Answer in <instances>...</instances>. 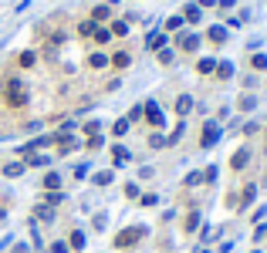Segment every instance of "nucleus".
<instances>
[{
  "label": "nucleus",
  "instance_id": "5",
  "mask_svg": "<svg viewBox=\"0 0 267 253\" xmlns=\"http://www.w3.org/2000/svg\"><path fill=\"white\" fill-rule=\"evenodd\" d=\"M220 135H223L220 122H216V118H206L200 125V142H196V145H200V149H213V145L220 142Z\"/></svg>",
  "mask_w": 267,
  "mask_h": 253
},
{
  "label": "nucleus",
  "instance_id": "17",
  "mask_svg": "<svg viewBox=\"0 0 267 253\" xmlns=\"http://www.w3.org/2000/svg\"><path fill=\"white\" fill-rule=\"evenodd\" d=\"M85 67L88 71H108V51H88V58H85Z\"/></svg>",
  "mask_w": 267,
  "mask_h": 253
},
{
  "label": "nucleus",
  "instance_id": "19",
  "mask_svg": "<svg viewBox=\"0 0 267 253\" xmlns=\"http://www.w3.org/2000/svg\"><path fill=\"white\" fill-rule=\"evenodd\" d=\"M78 135H81V138H91V135H105V122H102V118H88V122H78Z\"/></svg>",
  "mask_w": 267,
  "mask_h": 253
},
{
  "label": "nucleus",
  "instance_id": "40",
  "mask_svg": "<svg viewBox=\"0 0 267 253\" xmlns=\"http://www.w3.org/2000/svg\"><path fill=\"white\" fill-rule=\"evenodd\" d=\"M183 186H186V189H196V186H203V172H200V169H193V172H186V179H183Z\"/></svg>",
  "mask_w": 267,
  "mask_h": 253
},
{
  "label": "nucleus",
  "instance_id": "22",
  "mask_svg": "<svg viewBox=\"0 0 267 253\" xmlns=\"http://www.w3.org/2000/svg\"><path fill=\"white\" fill-rule=\"evenodd\" d=\"M179 230H183V233H186V236H190V233H196V230H200V209H196V206H193V209H190V213H183V219H179Z\"/></svg>",
  "mask_w": 267,
  "mask_h": 253
},
{
  "label": "nucleus",
  "instance_id": "42",
  "mask_svg": "<svg viewBox=\"0 0 267 253\" xmlns=\"http://www.w3.org/2000/svg\"><path fill=\"white\" fill-rule=\"evenodd\" d=\"M216 176H220L216 166H206V169H203V183H206V186H216Z\"/></svg>",
  "mask_w": 267,
  "mask_h": 253
},
{
  "label": "nucleus",
  "instance_id": "8",
  "mask_svg": "<svg viewBox=\"0 0 267 253\" xmlns=\"http://www.w3.org/2000/svg\"><path fill=\"white\" fill-rule=\"evenodd\" d=\"M250 159H254V152H250V145H240V149H233V155H230V172H244L247 166H250Z\"/></svg>",
  "mask_w": 267,
  "mask_h": 253
},
{
  "label": "nucleus",
  "instance_id": "55",
  "mask_svg": "<svg viewBox=\"0 0 267 253\" xmlns=\"http://www.w3.org/2000/svg\"><path fill=\"white\" fill-rule=\"evenodd\" d=\"M41 125H44V122H37V118H34V122H27V125H24V132H37Z\"/></svg>",
  "mask_w": 267,
  "mask_h": 253
},
{
  "label": "nucleus",
  "instance_id": "45",
  "mask_svg": "<svg viewBox=\"0 0 267 253\" xmlns=\"http://www.w3.org/2000/svg\"><path fill=\"white\" fill-rule=\"evenodd\" d=\"M91 226H95V230H105V226H108V213H95V216H91Z\"/></svg>",
  "mask_w": 267,
  "mask_h": 253
},
{
  "label": "nucleus",
  "instance_id": "16",
  "mask_svg": "<svg viewBox=\"0 0 267 253\" xmlns=\"http://www.w3.org/2000/svg\"><path fill=\"white\" fill-rule=\"evenodd\" d=\"M108 152H112V169H122L125 162H132V152H129L122 142H112V145H108Z\"/></svg>",
  "mask_w": 267,
  "mask_h": 253
},
{
  "label": "nucleus",
  "instance_id": "34",
  "mask_svg": "<svg viewBox=\"0 0 267 253\" xmlns=\"http://www.w3.org/2000/svg\"><path fill=\"white\" fill-rule=\"evenodd\" d=\"M65 199H68V192H65V189H58V192H44V196H41V202H44V206H51V209H58Z\"/></svg>",
  "mask_w": 267,
  "mask_h": 253
},
{
  "label": "nucleus",
  "instance_id": "12",
  "mask_svg": "<svg viewBox=\"0 0 267 253\" xmlns=\"http://www.w3.org/2000/svg\"><path fill=\"white\" fill-rule=\"evenodd\" d=\"M58 189H65V176L58 169H48L41 176V192H58Z\"/></svg>",
  "mask_w": 267,
  "mask_h": 253
},
{
  "label": "nucleus",
  "instance_id": "59",
  "mask_svg": "<svg viewBox=\"0 0 267 253\" xmlns=\"http://www.w3.org/2000/svg\"><path fill=\"white\" fill-rule=\"evenodd\" d=\"M264 138H267V132H264Z\"/></svg>",
  "mask_w": 267,
  "mask_h": 253
},
{
  "label": "nucleus",
  "instance_id": "27",
  "mask_svg": "<svg viewBox=\"0 0 267 253\" xmlns=\"http://www.w3.org/2000/svg\"><path fill=\"white\" fill-rule=\"evenodd\" d=\"M129 132H132V122H129V118H125V115H122V118H119V122H112V128H108V135H112V138H115V142H122V138H125V135H129Z\"/></svg>",
  "mask_w": 267,
  "mask_h": 253
},
{
  "label": "nucleus",
  "instance_id": "39",
  "mask_svg": "<svg viewBox=\"0 0 267 253\" xmlns=\"http://www.w3.org/2000/svg\"><path fill=\"white\" fill-rule=\"evenodd\" d=\"M139 206H142V209H156V206H159V192H142V196H139Z\"/></svg>",
  "mask_w": 267,
  "mask_h": 253
},
{
  "label": "nucleus",
  "instance_id": "24",
  "mask_svg": "<svg viewBox=\"0 0 267 253\" xmlns=\"http://www.w3.org/2000/svg\"><path fill=\"white\" fill-rule=\"evenodd\" d=\"M14 64H17L20 71H31V67L37 64V51H34V48H27V51H17V58H14Z\"/></svg>",
  "mask_w": 267,
  "mask_h": 253
},
{
  "label": "nucleus",
  "instance_id": "47",
  "mask_svg": "<svg viewBox=\"0 0 267 253\" xmlns=\"http://www.w3.org/2000/svg\"><path fill=\"white\" fill-rule=\"evenodd\" d=\"M74 179H78V183H81V179H88V166H85V162H81V166H74Z\"/></svg>",
  "mask_w": 267,
  "mask_h": 253
},
{
  "label": "nucleus",
  "instance_id": "31",
  "mask_svg": "<svg viewBox=\"0 0 267 253\" xmlns=\"http://www.w3.org/2000/svg\"><path fill=\"white\" fill-rule=\"evenodd\" d=\"M254 108H257V95H250V91H247V95H240V98H237V112H240V115H250Z\"/></svg>",
  "mask_w": 267,
  "mask_h": 253
},
{
  "label": "nucleus",
  "instance_id": "18",
  "mask_svg": "<svg viewBox=\"0 0 267 253\" xmlns=\"http://www.w3.org/2000/svg\"><path fill=\"white\" fill-rule=\"evenodd\" d=\"M254 199H257V183H244V189H240V199L233 202V209H247V206H254Z\"/></svg>",
  "mask_w": 267,
  "mask_h": 253
},
{
  "label": "nucleus",
  "instance_id": "41",
  "mask_svg": "<svg viewBox=\"0 0 267 253\" xmlns=\"http://www.w3.org/2000/svg\"><path fill=\"white\" fill-rule=\"evenodd\" d=\"M183 135H186V122H176V128H173V132L166 135V142H169V145H176V142H179Z\"/></svg>",
  "mask_w": 267,
  "mask_h": 253
},
{
  "label": "nucleus",
  "instance_id": "2",
  "mask_svg": "<svg viewBox=\"0 0 267 253\" xmlns=\"http://www.w3.org/2000/svg\"><path fill=\"white\" fill-rule=\"evenodd\" d=\"M145 236H149V230H145L142 223H135V226H122V230L112 236V250L129 253V250H135V247H139Z\"/></svg>",
  "mask_w": 267,
  "mask_h": 253
},
{
  "label": "nucleus",
  "instance_id": "32",
  "mask_svg": "<svg viewBox=\"0 0 267 253\" xmlns=\"http://www.w3.org/2000/svg\"><path fill=\"white\" fill-rule=\"evenodd\" d=\"M145 145H149L152 152H159V149H169V142H166V135H162V132H149V135H145Z\"/></svg>",
  "mask_w": 267,
  "mask_h": 253
},
{
  "label": "nucleus",
  "instance_id": "20",
  "mask_svg": "<svg viewBox=\"0 0 267 253\" xmlns=\"http://www.w3.org/2000/svg\"><path fill=\"white\" fill-rule=\"evenodd\" d=\"M108 31H112V37H115V41H125V37H129V31H132V24H129L125 17H112V20H108Z\"/></svg>",
  "mask_w": 267,
  "mask_h": 253
},
{
  "label": "nucleus",
  "instance_id": "56",
  "mask_svg": "<svg viewBox=\"0 0 267 253\" xmlns=\"http://www.w3.org/2000/svg\"><path fill=\"white\" fill-rule=\"evenodd\" d=\"M3 219H7V206H0V223H3Z\"/></svg>",
  "mask_w": 267,
  "mask_h": 253
},
{
  "label": "nucleus",
  "instance_id": "10",
  "mask_svg": "<svg viewBox=\"0 0 267 253\" xmlns=\"http://www.w3.org/2000/svg\"><path fill=\"white\" fill-rule=\"evenodd\" d=\"M193 108H196V101H193V95H176V101H173V112H176V118L179 122H186L190 115H193Z\"/></svg>",
  "mask_w": 267,
  "mask_h": 253
},
{
  "label": "nucleus",
  "instance_id": "57",
  "mask_svg": "<svg viewBox=\"0 0 267 253\" xmlns=\"http://www.w3.org/2000/svg\"><path fill=\"white\" fill-rule=\"evenodd\" d=\"M105 3H108V7H115V3H122V0H105Z\"/></svg>",
  "mask_w": 267,
  "mask_h": 253
},
{
  "label": "nucleus",
  "instance_id": "49",
  "mask_svg": "<svg viewBox=\"0 0 267 253\" xmlns=\"http://www.w3.org/2000/svg\"><path fill=\"white\" fill-rule=\"evenodd\" d=\"M257 132H261V122H247L244 125V135H257Z\"/></svg>",
  "mask_w": 267,
  "mask_h": 253
},
{
  "label": "nucleus",
  "instance_id": "4",
  "mask_svg": "<svg viewBox=\"0 0 267 253\" xmlns=\"http://www.w3.org/2000/svg\"><path fill=\"white\" fill-rule=\"evenodd\" d=\"M142 125H149V132H162L166 128V115H162V105L159 101H142Z\"/></svg>",
  "mask_w": 267,
  "mask_h": 253
},
{
  "label": "nucleus",
  "instance_id": "6",
  "mask_svg": "<svg viewBox=\"0 0 267 253\" xmlns=\"http://www.w3.org/2000/svg\"><path fill=\"white\" fill-rule=\"evenodd\" d=\"M132 67V51L129 48H119V51H108V71H115V74H122V71H129Z\"/></svg>",
  "mask_w": 267,
  "mask_h": 253
},
{
  "label": "nucleus",
  "instance_id": "48",
  "mask_svg": "<svg viewBox=\"0 0 267 253\" xmlns=\"http://www.w3.org/2000/svg\"><path fill=\"white\" fill-rule=\"evenodd\" d=\"M233 3H237V0H216V10L227 14V10H233Z\"/></svg>",
  "mask_w": 267,
  "mask_h": 253
},
{
  "label": "nucleus",
  "instance_id": "36",
  "mask_svg": "<svg viewBox=\"0 0 267 253\" xmlns=\"http://www.w3.org/2000/svg\"><path fill=\"white\" fill-rule=\"evenodd\" d=\"M108 142H105V135H91V138H81V149L85 152H98V149H105Z\"/></svg>",
  "mask_w": 267,
  "mask_h": 253
},
{
  "label": "nucleus",
  "instance_id": "14",
  "mask_svg": "<svg viewBox=\"0 0 267 253\" xmlns=\"http://www.w3.org/2000/svg\"><path fill=\"white\" fill-rule=\"evenodd\" d=\"M27 172V162L24 159H10V162H0V176L3 179H20Z\"/></svg>",
  "mask_w": 267,
  "mask_h": 253
},
{
  "label": "nucleus",
  "instance_id": "58",
  "mask_svg": "<svg viewBox=\"0 0 267 253\" xmlns=\"http://www.w3.org/2000/svg\"><path fill=\"white\" fill-rule=\"evenodd\" d=\"M0 91H3V74H0Z\"/></svg>",
  "mask_w": 267,
  "mask_h": 253
},
{
  "label": "nucleus",
  "instance_id": "30",
  "mask_svg": "<svg viewBox=\"0 0 267 253\" xmlns=\"http://www.w3.org/2000/svg\"><path fill=\"white\" fill-rule=\"evenodd\" d=\"M95 27H98L95 20H88V17H81V20L74 24V34H78V37H85V41H91V34H95Z\"/></svg>",
  "mask_w": 267,
  "mask_h": 253
},
{
  "label": "nucleus",
  "instance_id": "50",
  "mask_svg": "<svg viewBox=\"0 0 267 253\" xmlns=\"http://www.w3.org/2000/svg\"><path fill=\"white\" fill-rule=\"evenodd\" d=\"M240 81H244V88H254V84H257V74H254V71H250V74H244V78H240Z\"/></svg>",
  "mask_w": 267,
  "mask_h": 253
},
{
  "label": "nucleus",
  "instance_id": "25",
  "mask_svg": "<svg viewBox=\"0 0 267 253\" xmlns=\"http://www.w3.org/2000/svg\"><path fill=\"white\" fill-rule=\"evenodd\" d=\"M85 243H88L85 230H78V226H74V230L68 233V250H71V253H81V250H85Z\"/></svg>",
  "mask_w": 267,
  "mask_h": 253
},
{
  "label": "nucleus",
  "instance_id": "21",
  "mask_svg": "<svg viewBox=\"0 0 267 253\" xmlns=\"http://www.w3.org/2000/svg\"><path fill=\"white\" fill-rule=\"evenodd\" d=\"M115 37H112V31H108V24H102V27H95V34H91V44L98 48V51H108V44H112Z\"/></svg>",
  "mask_w": 267,
  "mask_h": 253
},
{
  "label": "nucleus",
  "instance_id": "46",
  "mask_svg": "<svg viewBox=\"0 0 267 253\" xmlns=\"http://www.w3.org/2000/svg\"><path fill=\"white\" fill-rule=\"evenodd\" d=\"M122 88V78L115 74V78H108V84H105V91H119Z\"/></svg>",
  "mask_w": 267,
  "mask_h": 253
},
{
  "label": "nucleus",
  "instance_id": "15",
  "mask_svg": "<svg viewBox=\"0 0 267 253\" xmlns=\"http://www.w3.org/2000/svg\"><path fill=\"white\" fill-rule=\"evenodd\" d=\"M179 17L186 20V27H200V24H203V10L196 7V0H190V3H183V10H179Z\"/></svg>",
  "mask_w": 267,
  "mask_h": 253
},
{
  "label": "nucleus",
  "instance_id": "38",
  "mask_svg": "<svg viewBox=\"0 0 267 253\" xmlns=\"http://www.w3.org/2000/svg\"><path fill=\"white\" fill-rule=\"evenodd\" d=\"M122 192H125V199H129V202H139V196H142V189H139V183H135V179H129V183L122 186Z\"/></svg>",
  "mask_w": 267,
  "mask_h": 253
},
{
  "label": "nucleus",
  "instance_id": "37",
  "mask_svg": "<svg viewBox=\"0 0 267 253\" xmlns=\"http://www.w3.org/2000/svg\"><path fill=\"white\" fill-rule=\"evenodd\" d=\"M24 162H27V169H48V166H51V155H37V152H34V155L24 159Z\"/></svg>",
  "mask_w": 267,
  "mask_h": 253
},
{
  "label": "nucleus",
  "instance_id": "43",
  "mask_svg": "<svg viewBox=\"0 0 267 253\" xmlns=\"http://www.w3.org/2000/svg\"><path fill=\"white\" fill-rule=\"evenodd\" d=\"M48 253H71L68 250V240H51L48 243Z\"/></svg>",
  "mask_w": 267,
  "mask_h": 253
},
{
  "label": "nucleus",
  "instance_id": "54",
  "mask_svg": "<svg viewBox=\"0 0 267 253\" xmlns=\"http://www.w3.org/2000/svg\"><path fill=\"white\" fill-rule=\"evenodd\" d=\"M196 7L200 10H210V7H216V0H196Z\"/></svg>",
  "mask_w": 267,
  "mask_h": 253
},
{
  "label": "nucleus",
  "instance_id": "28",
  "mask_svg": "<svg viewBox=\"0 0 267 253\" xmlns=\"http://www.w3.org/2000/svg\"><path fill=\"white\" fill-rule=\"evenodd\" d=\"M112 183H115V169H98V172H91V186L105 189V186H112Z\"/></svg>",
  "mask_w": 267,
  "mask_h": 253
},
{
  "label": "nucleus",
  "instance_id": "11",
  "mask_svg": "<svg viewBox=\"0 0 267 253\" xmlns=\"http://www.w3.org/2000/svg\"><path fill=\"white\" fill-rule=\"evenodd\" d=\"M37 226H54L58 223V209H51V206H44V202H37L34 206V216H31Z\"/></svg>",
  "mask_w": 267,
  "mask_h": 253
},
{
  "label": "nucleus",
  "instance_id": "13",
  "mask_svg": "<svg viewBox=\"0 0 267 253\" xmlns=\"http://www.w3.org/2000/svg\"><path fill=\"white\" fill-rule=\"evenodd\" d=\"M112 17H115V7H108L105 0H102V3H95V7L88 10V20H95L98 27H102V24H108Z\"/></svg>",
  "mask_w": 267,
  "mask_h": 253
},
{
  "label": "nucleus",
  "instance_id": "26",
  "mask_svg": "<svg viewBox=\"0 0 267 253\" xmlns=\"http://www.w3.org/2000/svg\"><path fill=\"white\" fill-rule=\"evenodd\" d=\"M233 74H237V67H233V61H227V58H223V61H216V71H213V81H230Z\"/></svg>",
  "mask_w": 267,
  "mask_h": 253
},
{
  "label": "nucleus",
  "instance_id": "44",
  "mask_svg": "<svg viewBox=\"0 0 267 253\" xmlns=\"http://www.w3.org/2000/svg\"><path fill=\"white\" fill-rule=\"evenodd\" d=\"M125 118H129L132 125H139V122H142V105H132V108L125 112Z\"/></svg>",
  "mask_w": 267,
  "mask_h": 253
},
{
  "label": "nucleus",
  "instance_id": "3",
  "mask_svg": "<svg viewBox=\"0 0 267 253\" xmlns=\"http://www.w3.org/2000/svg\"><path fill=\"white\" fill-rule=\"evenodd\" d=\"M169 44L176 48V54H186V58H193V54L203 48V34L190 31V27H183L179 34H173V37H169Z\"/></svg>",
  "mask_w": 267,
  "mask_h": 253
},
{
  "label": "nucleus",
  "instance_id": "23",
  "mask_svg": "<svg viewBox=\"0 0 267 253\" xmlns=\"http://www.w3.org/2000/svg\"><path fill=\"white\" fill-rule=\"evenodd\" d=\"M193 71H196L200 78H213V71H216V58H213V54H206V58H196Z\"/></svg>",
  "mask_w": 267,
  "mask_h": 253
},
{
  "label": "nucleus",
  "instance_id": "35",
  "mask_svg": "<svg viewBox=\"0 0 267 253\" xmlns=\"http://www.w3.org/2000/svg\"><path fill=\"white\" fill-rule=\"evenodd\" d=\"M156 61L162 64V67H173V64H176V48L169 44V48H162V51H156Z\"/></svg>",
  "mask_w": 267,
  "mask_h": 253
},
{
  "label": "nucleus",
  "instance_id": "53",
  "mask_svg": "<svg viewBox=\"0 0 267 253\" xmlns=\"http://www.w3.org/2000/svg\"><path fill=\"white\" fill-rule=\"evenodd\" d=\"M264 236H267V226H257V230H254V243H261Z\"/></svg>",
  "mask_w": 267,
  "mask_h": 253
},
{
  "label": "nucleus",
  "instance_id": "9",
  "mask_svg": "<svg viewBox=\"0 0 267 253\" xmlns=\"http://www.w3.org/2000/svg\"><path fill=\"white\" fill-rule=\"evenodd\" d=\"M227 37H230V31H227L223 24H210V27H206V34H203V41H206L210 48H223V44H227Z\"/></svg>",
  "mask_w": 267,
  "mask_h": 253
},
{
  "label": "nucleus",
  "instance_id": "52",
  "mask_svg": "<svg viewBox=\"0 0 267 253\" xmlns=\"http://www.w3.org/2000/svg\"><path fill=\"white\" fill-rule=\"evenodd\" d=\"M152 176H156V169H152V166H145V169H139V179H152Z\"/></svg>",
  "mask_w": 267,
  "mask_h": 253
},
{
  "label": "nucleus",
  "instance_id": "29",
  "mask_svg": "<svg viewBox=\"0 0 267 253\" xmlns=\"http://www.w3.org/2000/svg\"><path fill=\"white\" fill-rule=\"evenodd\" d=\"M183 27H186V20H183V17H179V14H169V17H166V20H162V31H166V34H169V37H173V34H179V31H183Z\"/></svg>",
  "mask_w": 267,
  "mask_h": 253
},
{
  "label": "nucleus",
  "instance_id": "1",
  "mask_svg": "<svg viewBox=\"0 0 267 253\" xmlns=\"http://www.w3.org/2000/svg\"><path fill=\"white\" fill-rule=\"evenodd\" d=\"M0 98H3V105L10 108V112H24L27 108V101H31V91H27V84H24V78H7L3 81V91H0Z\"/></svg>",
  "mask_w": 267,
  "mask_h": 253
},
{
  "label": "nucleus",
  "instance_id": "33",
  "mask_svg": "<svg viewBox=\"0 0 267 253\" xmlns=\"http://www.w3.org/2000/svg\"><path fill=\"white\" fill-rule=\"evenodd\" d=\"M247 64H250V71H254V74H264V71H267V54H264V51H254Z\"/></svg>",
  "mask_w": 267,
  "mask_h": 253
},
{
  "label": "nucleus",
  "instance_id": "51",
  "mask_svg": "<svg viewBox=\"0 0 267 253\" xmlns=\"http://www.w3.org/2000/svg\"><path fill=\"white\" fill-rule=\"evenodd\" d=\"M213 236H216V233H213V226H203V233H200V240H203V243H210Z\"/></svg>",
  "mask_w": 267,
  "mask_h": 253
},
{
  "label": "nucleus",
  "instance_id": "7",
  "mask_svg": "<svg viewBox=\"0 0 267 253\" xmlns=\"http://www.w3.org/2000/svg\"><path fill=\"white\" fill-rule=\"evenodd\" d=\"M162 48H169V34H166L162 27H152V31L145 34V51L156 54V51H162Z\"/></svg>",
  "mask_w": 267,
  "mask_h": 253
}]
</instances>
